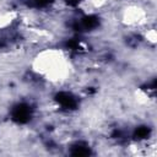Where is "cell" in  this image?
Wrapping results in <instances>:
<instances>
[{
	"label": "cell",
	"instance_id": "obj_3",
	"mask_svg": "<svg viewBox=\"0 0 157 157\" xmlns=\"http://www.w3.org/2000/svg\"><path fill=\"white\" fill-rule=\"evenodd\" d=\"M70 153H71L72 156H88V155H91L92 152H91V150H90L88 146L82 145V144H77V145H75V146L71 147Z\"/></svg>",
	"mask_w": 157,
	"mask_h": 157
},
{
	"label": "cell",
	"instance_id": "obj_4",
	"mask_svg": "<svg viewBox=\"0 0 157 157\" xmlns=\"http://www.w3.org/2000/svg\"><path fill=\"white\" fill-rule=\"evenodd\" d=\"M150 132H151V130H150L148 126H139L134 131V137L135 139H139V140H142V139L148 137Z\"/></svg>",
	"mask_w": 157,
	"mask_h": 157
},
{
	"label": "cell",
	"instance_id": "obj_2",
	"mask_svg": "<svg viewBox=\"0 0 157 157\" xmlns=\"http://www.w3.org/2000/svg\"><path fill=\"white\" fill-rule=\"evenodd\" d=\"M55 101L63 107V108H65V109H74V108H76V105H77V101H76V98L71 94V93H69V92H59L56 96H55Z\"/></svg>",
	"mask_w": 157,
	"mask_h": 157
},
{
	"label": "cell",
	"instance_id": "obj_5",
	"mask_svg": "<svg viewBox=\"0 0 157 157\" xmlns=\"http://www.w3.org/2000/svg\"><path fill=\"white\" fill-rule=\"evenodd\" d=\"M31 1H32V5L36 7H44L49 5L52 0H31Z\"/></svg>",
	"mask_w": 157,
	"mask_h": 157
},
{
	"label": "cell",
	"instance_id": "obj_1",
	"mask_svg": "<svg viewBox=\"0 0 157 157\" xmlns=\"http://www.w3.org/2000/svg\"><path fill=\"white\" fill-rule=\"evenodd\" d=\"M31 117H32V109L26 103L17 104L16 107H13V109L11 112L12 120H15L16 123H20V124H25V123L29 121Z\"/></svg>",
	"mask_w": 157,
	"mask_h": 157
}]
</instances>
